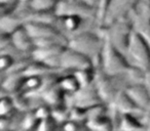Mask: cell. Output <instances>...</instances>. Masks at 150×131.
<instances>
[{
  "label": "cell",
  "mask_w": 150,
  "mask_h": 131,
  "mask_svg": "<svg viewBox=\"0 0 150 131\" xmlns=\"http://www.w3.org/2000/svg\"><path fill=\"white\" fill-rule=\"evenodd\" d=\"M104 37L102 34H96L93 32H80L74 33V35L68 40V47L88 56L94 62L95 67H98L102 51Z\"/></svg>",
  "instance_id": "7a4b0ae2"
},
{
  "label": "cell",
  "mask_w": 150,
  "mask_h": 131,
  "mask_svg": "<svg viewBox=\"0 0 150 131\" xmlns=\"http://www.w3.org/2000/svg\"><path fill=\"white\" fill-rule=\"evenodd\" d=\"M81 125H83V124H79V123L75 122V121H72V120H67L66 122L61 125V127H62L63 131H77L78 128H79Z\"/></svg>",
  "instance_id": "f35d334b"
},
{
  "label": "cell",
  "mask_w": 150,
  "mask_h": 131,
  "mask_svg": "<svg viewBox=\"0 0 150 131\" xmlns=\"http://www.w3.org/2000/svg\"><path fill=\"white\" fill-rule=\"evenodd\" d=\"M70 96L72 97V104L82 108L84 110H88L97 104H105L101 98L100 94L95 86V83L91 84L86 87H81L76 93Z\"/></svg>",
  "instance_id": "7c38bea8"
},
{
  "label": "cell",
  "mask_w": 150,
  "mask_h": 131,
  "mask_svg": "<svg viewBox=\"0 0 150 131\" xmlns=\"http://www.w3.org/2000/svg\"><path fill=\"white\" fill-rule=\"evenodd\" d=\"M114 79L115 77L107 75L100 68H96V75H95L94 81L95 86H96L103 102L108 106L112 104L116 94L120 90H122V88L120 89L117 86V83L114 82Z\"/></svg>",
  "instance_id": "ba28073f"
},
{
  "label": "cell",
  "mask_w": 150,
  "mask_h": 131,
  "mask_svg": "<svg viewBox=\"0 0 150 131\" xmlns=\"http://www.w3.org/2000/svg\"><path fill=\"white\" fill-rule=\"evenodd\" d=\"M144 117H145V119H144V121H142V122H143L144 126H145L146 131H150V111L146 112L145 114H144Z\"/></svg>",
  "instance_id": "ab89813d"
},
{
  "label": "cell",
  "mask_w": 150,
  "mask_h": 131,
  "mask_svg": "<svg viewBox=\"0 0 150 131\" xmlns=\"http://www.w3.org/2000/svg\"><path fill=\"white\" fill-rule=\"evenodd\" d=\"M143 84L146 86V88H147L148 91H149V93H150V69L145 72V77H144Z\"/></svg>",
  "instance_id": "60d3db41"
},
{
  "label": "cell",
  "mask_w": 150,
  "mask_h": 131,
  "mask_svg": "<svg viewBox=\"0 0 150 131\" xmlns=\"http://www.w3.org/2000/svg\"><path fill=\"white\" fill-rule=\"evenodd\" d=\"M110 2L111 0H99L98 1V4H97L96 7V18H95V20H96L99 30L104 27L105 18H106V13Z\"/></svg>",
  "instance_id": "f1b7e54d"
},
{
  "label": "cell",
  "mask_w": 150,
  "mask_h": 131,
  "mask_svg": "<svg viewBox=\"0 0 150 131\" xmlns=\"http://www.w3.org/2000/svg\"><path fill=\"white\" fill-rule=\"evenodd\" d=\"M123 76H125L127 78V80L131 82V84L143 83L144 77H145V71L142 70L141 68L135 66V64H131L129 68L127 69V73Z\"/></svg>",
  "instance_id": "f546056e"
},
{
  "label": "cell",
  "mask_w": 150,
  "mask_h": 131,
  "mask_svg": "<svg viewBox=\"0 0 150 131\" xmlns=\"http://www.w3.org/2000/svg\"><path fill=\"white\" fill-rule=\"evenodd\" d=\"M103 37H104V44H103L99 64L97 68H100L109 76H113V77L123 76L131 66L127 55L122 51L117 49L108 38L105 36Z\"/></svg>",
  "instance_id": "6da1fadb"
},
{
  "label": "cell",
  "mask_w": 150,
  "mask_h": 131,
  "mask_svg": "<svg viewBox=\"0 0 150 131\" xmlns=\"http://www.w3.org/2000/svg\"><path fill=\"white\" fill-rule=\"evenodd\" d=\"M23 26H25V20H24L23 15L21 13H17V11H13V13L1 15V19H0V30H1V33L9 34L11 35L16 30L20 29Z\"/></svg>",
  "instance_id": "2e32d148"
},
{
  "label": "cell",
  "mask_w": 150,
  "mask_h": 131,
  "mask_svg": "<svg viewBox=\"0 0 150 131\" xmlns=\"http://www.w3.org/2000/svg\"><path fill=\"white\" fill-rule=\"evenodd\" d=\"M13 104L17 111L25 113L31 110V104H30V96L28 93L24 91H19L15 94H11Z\"/></svg>",
  "instance_id": "cb8c5ba5"
},
{
  "label": "cell",
  "mask_w": 150,
  "mask_h": 131,
  "mask_svg": "<svg viewBox=\"0 0 150 131\" xmlns=\"http://www.w3.org/2000/svg\"><path fill=\"white\" fill-rule=\"evenodd\" d=\"M69 120L75 121L79 124H86L88 121L86 110L72 104L71 106H69Z\"/></svg>",
  "instance_id": "836d02e7"
},
{
  "label": "cell",
  "mask_w": 150,
  "mask_h": 131,
  "mask_svg": "<svg viewBox=\"0 0 150 131\" xmlns=\"http://www.w3.org/2000/svg\"><path fill=\"white\" fill-rule=\"evenodd\" d=\"M58 126L60 125L57 124L56 121L52 118H50L40 121L34 131H54Z\"/></svg>",
  "instance_id": "74e56055"
},
{
  "label": "cell",
  "mask_w": 150,
  "mask_h": 131,
  "mask_svg": "<svg viewBox=\"0 0 150 131\" xmlns=\"http://www.w3.org/2000/svg\"><path fill=\"white\" fill-rule=\"evenodd\" d=\"M42 84V77L40 76H28L25 77L22 91L26 93H37Z\"/></svg>",
  "instance_id": "83f0119b"
},
{
  "label": "cell",
  "mask_w": 150,
  "mask_h": 131,
  "mask_svg": "<svg viewBox=\"0 0 150 131\" xmlns=\"http://www.w3.org/2000/svg\"><path fill=\"white\" fill-rule=\"evenodd\" d=\"M54 72H64V71L54 69V68L50 67V66H47L44 62H39V60H35L32 58L31 62L28 64V67L23 72V75L25 77H28V76H40V77H42V76L54 73Z\"/></svg>",
  "instance_id": "ffe728a7"
},
{
  "label": "cell",
  "mask_w": 150,
  "mask_h": 131,
  "mask_svg": "<svg viewBox=\"0 0 150 131\" xmlns=\"http://www.w3.org/2000/svg\"><path fill=\"white\" fill-rule=\"evenodd\" d=\"M60 68L63 71L76 72L79 70L96 68L94 62L88 56L67 46L61 54Z\"/></svg>",
  "instance_id": "52a82bcc"
},
{
  "label": "cell",
  "mask_w": 150,
  "mask_h": 131,
  "mask_svg": "<svg viewBox=\"0 0 150 131\" xmlns=\"http://www.w3.org/2000/svg\"><path fill=\"white\" fill-rule=\"evenodd\" d=\"M109 106L113 108L119 112L120 114H133V115H139V114H145L146 112H143L141 109L138 108V106L133 102L131 97L127 95V93L125 91V89L120 90L116 94L115 98L113 99L112 104Z\"/></svg>",
  "instance_id": "9a60e30c"
},
{
  "label": "cell",
  "mask_w": 150,
  "mask_h": 131,
  "mask_svg": "<svg viewBox=\"0 0 150 131\" xmlns=\"http://www.w3.org/2000/svg\"><path fill=\"white\" fill-rule=\"evenodd\" d=\"M99 31L102 32L101 34L108 38L117 49L122 51L125 54L127 53L129 40H131L132 34L134 32L133 26H132L131 20L129 17L117 20L116 22L99 30Z\"/></svg>",
  "instance_id": "3957f363"
},
{
  "label": "cell",
  "mask_w": 150,
  "mask_h": 131,
  "mask_svg": "<svg viewBox=\"0 0 150 131\" xmlns=\"http://www.w3.org/2000/svg\"><path fill=\"white\" fill-rule=\"evenodd\" d=\"M58 84L64 90L67 95H73L81 88L79 82L77 81V79H76V77H75V75L73 73L65 76H61Z\"/></svg>",
  "instance_id": "44dd1931"
},
{
  "label": "cell",
  "mask_w": 150,
  "mask_h": 131,
  "mask_svg": "<svg viewBox=\"0 0 150 131\" xmlns=\"http://www.w3.org/2000/svg\"><path fill=\"white\" fill-rule=\"evenodd\" d=\"M83 20L84 19H82L80 17H76V15H69V17L59 18V22L62 24L63 28L67 32H69V33H76V31L79 29Z\"/></svg>",
  "instance_id": "484cf974"
},
{
  "label": "cell",
  "mask_w": 150,
  "mask_h": 131,
  "mask_svg": "<svg viewBox=\"0 0 150 131\" xmlns=\"http://www.w3.org/2000/svg\"><path fill=\"white\" fill-rule=\"evenodd\" d=\"M77 81L79 82L80 87H86L94 83L95 75H96V68H90V69L79 70V71L73 72Z\"/></svg>",
  "instance_id": "d4e9b609"
},
{
  "label": "cell",
  "mask_w": 150,
  "mask_h": 131,
  "mask_svg": "<svg viewBox=\"0 0 150 131\" xmlns=\"http://www.w3.org/2000/svg\"><path fill=\"white\" fill-rule=\"evenodd\" d=\"M52 118L56 121V123L58 125H62L67 120H69V106L67 104L52 106Z\"/></svg>",
  "instance_id": "4dcf8cb0"
},
{
  "label": "cell",
  "mask_w": 150,
  "mask_h": 131,
  "mask_svg": "<svg viewBox=\"0 0 150 131\" xmlns=\"http://www.w3.org/2000/svg\"><path fill=\"white\" fill-rule=\"evenodd\" d=\"M125 55L133 60L132 64L141 68L145 72L150 69V46L135 32L132 34Z\"/></svg>",
  "instance_id": "277c9868"
},
{
  "label": "cell",
  "mask_w": 150,
  "mask_h": 131,
  "mask_svg": "<svg viewBox=\"0 0 150 131\" xmlns=\"http://www.w3.org/2000/svg\"><path fill=\"white\" fill-rule=\"evenodd\" d=\"M140 1L141 0H111L103 28L111 25L117 20L129 17L132 11L138 6Z\"/></svg>",
  "instance_id": "9c48e42d"
},
{
  "label": "cell",
  "mask_w": 150,
  "mask_h": 131,
  "mask_svg": "<svg viewBox=\"0 0 150 131\" xmlns=\"http://www.w3.org/2000/svg\"><path fill=\"white\" fill-rule=\"evenodd\" d=\"M19 5H20L19 0H0L1 15L16 11L18 9V7H19Z\"/></svg>",
  "instance_id": "d590c367"
},
{
  "label": "cell",
  "mask_w": 150,
  "mask_h": 131,
  "mask_svg": "<svg viewBox=\"0 0 150 131\" xmlns=\"http://www.w3.org/2000/svg\"><path fill=\"white\" fill-rule=\"evenodd\" d=\"M59 0H30L28 2V7L32 11L46 13L54 11Z\"/></svg>",
  "instance_id": "7402d4cb"
},
{
  "label": "cell",
  "mask_w": 150,
  "mask_h": 131,
  "mask_svg": "<svg viewBox=\"0 0 150 131\" xmlns=\"http://www.w3.org/2000/svg\"><path fill=\"white\" fill-rule=\"evenodd\" d=\"M125 91L143 112L150 111V93L143 83L129 84L125 86Z\"/></svg>",
  "instance_id": "4fadbf2b"
},
{
  "label": "cell",
  "mask_w": 150,
  "mask_h": 131,
  "mask_svg": "<svg viewBox=\"0 0 150 131\" xmlns=\"http://www.w3.org/2000/svg\"><path fill=\"white\" fill-rule=\"evenodd\" d=\"M81 1H82V2L86 3V4H88V5H90V6H92V7H94V8H96L99 0H81Z\"/></svg>",
  "instance_id": "b9f144b4"
},
{
  "label": "cell",
  "mask_w": 150,
  "mask_h": 131,
  "mask_svg": "<svg viewBox=\"0 0 150 131\" xmlns=\"http://www.w3.org/2000/svg\"><path fill=\"white\" fill-rule=\"evenodd\" d=\"M145 129L143 122L133 114H120L115 131H139Z\"/></svg>",
  "instance_id": "d6986e66"
},
{
  "label": "cell",
  "mask_w": 150,
  "mask_h": 131,
  "mask_svg": "<svg viewBox=\"0 0 150 131\" xmlns=\"http://www.w3.org/2000/svg\"><path fill=\"white\" fill-rule=\"evenodd\" d=\"M108 106H109L106 104H100L88 109L86 110V118H88V121H94L97 120V119H100L107 116L108 115Z\"/></svg>",
  "instance_id": "1f68e13d"
},
{
  "label": "cell",
  "mask_w": 150,
  "mask_h": 131,
  "mask_svg": "<svg viewBox=\"0 0 150 131\" xmlns=\"http://www.w3.org/2000/svg\"><path fill=\"white\" fill-rule=\"evenodd\" d=\"M17 112L13 104V98L9 94L6 96H2L1 102H0V115L1 117H11Z\"/></svg>",
  "instance_id": "d6a6232c"
},
{
  "label": "cell",
  "mask_w": 150,
  "mask_h": 131,
  "mask_svg": "<svg viewBox=\"0 0 150 131\" xmlns=\"http://www.w3.org/2000/svg\"><path fill=\"white\" fill-rule=\"evenodd\" d=\"M11 45L15 47V49L22 53H25L26 55H31V52L35 48L34 41L30 34L28 33L25 26L21 27L20 29L16 30L13 33L11 34Z\"/></svg>",
  "instance_id": "5bb4252c"
},
{
  "label": "cell",
  "mask_w": 150,
  "mask_h": 131,
  "mask_svg": "<svg viewBox=\"0 0 150 131\" xmlns=\"http://www.w3.org/2000/svg\"><path fill=\"white\" fill-rule=\"evenodd\" d=\"M77 131H91V130H90V128H88V127L86 126V124H83V125H81L79 128H78Z\"/></svg>",
  "instance_id": "7bdbcfd3"
},
{
  "label": "cell",
  "mask_w": 150,
  "mask_h": 131,
  "mask_svg": "<svg viewBox=\"0 0 150 131\" xmlns=\"http://www.w3.org/2000/svg\"><path fill=\"white\" fill-rule=\"evenodd\" d=\"M20 1V4H28L30 0H19Z\"/></svg>",
  "instance_id": "ee69618b"
},
{
  "label": "cell",
  "mask_w": 150,
  "mask_h": 131,
  "mask_svg": "<svg viewBox=\"0 0 150 131\" xmlns=\"http://www.w3.org/2000/svg\"><path fill=\"white\" fill-rule=\"evenodd\" d=\"M66 47L67 46L63 44H54L45 47H35L31 52V57L35 60L44 62L54 69L61 70V54Z\"/></svg>",
  "instance_id": "8fae6325"
},
{
  "label": "cell",
  "mask_w": 150,
  "mask_h": 131,
  "mask_svg": "<svg viewBox=\"0 0 150 131\" xmlns=\"http://www.w3.org/2000/svg\"><path fill=\"white\" fill-rule=\"evenodd\" d=\"M25 28L27 29L28 33L30 34V36H31L33 40L57 39L68 46L69 39L65 37L64 34L61 33V32L54 27V25L28 22V23L25 24Z\"/></svg>",
  "instance_id": "30bf717a"
},
{
  "label": "cell",
  "mask_w": 150,
  "mask_h": 131,
  "mask_svg": "<svg viewBox=\"0 0 150 131\" xmlns=\"http://www.w3.org/2000/svg\"><path fill=\"white\" fill-rule=\"evenodd\" d=\"M25 76L23 73H6L2 79V90L11 95L19 91H22L24 85Z\"/></svg>",
  "instance_id": "ac0fdd59"
},
{
  "label": "cell",
  "mask_w": 150,
  "mask_h": 131,
  "mask_svg": "<svg viewBox=\"0 0 150 131\" xmlns=\"http://www.w3.org/2000/svg\"><path fill=\"white\" fill-rule=\"evenodd\" d=\"M58 18L76 15L82 19L96 18V8L82 2L81 0H59L54 8Z\"/></svg>",
  "instance_id": "8992f818"
},
{
  "label": "cell",
  "mask_w": 150,
  "mask_h": 131,
  "mask_svg": "<svg viewBox=\"0 0 150 131\" xmlns=\"http://www.w3.org/2000/svg\"><path fill=\"white\" fill-rule=\"evenodd\" d=\"M32 111L34 112V114L37 117L38 120H40V121L52 118V106L46 104L45 102L39 104L37 108H35Z\"/></svg>",
  "instance_id": "e575fe53"
},
{
  "label": "cell",
  "mask_w": 150,
  "mask_h": 131,
  "mask_svg": "<svg viewBox=\"0 0 150 131\" xmlns=\"http://www.w3.org/2000/svg\"><path fill=\"white\" fill-rule=\"evenodd\" d=\"M39 122H40V120H38L33 111L32 110L27 111V112H25L23 115V118H22V121H21V126H20L19 130L34 131Z\"/></svg>",
  "instance_id": "4316f807"
},
{
  "label": "cell",
  "mask_w": 150,
  "mask_h": 131,
  "mask_svg": "<svg viewBox=\"0 0 150 131\" xmlns=\"http://www.w3.org/2000/svg\"><path fill=\"white\" fill-rule=\"evenodd\" d=\"M16 62V60L13 58V55L9 53H1V57H0V70L3 74L6 73L9 69L11 68V66L13 64V62Z\"/></svg>",
  "instance_id": "8d00e7d4"
},
{
  "label": "cell",
  "mask_w": 150,
  "mask_h": 131,
  "mask_svg": "<svg viewBox=\"0 0 150 131\" xmlns=\"http://www.w3.org/2000/svg\"><path fill=\"white\" fill-rule=\"evenodd\" d=\"M133 30L150 46V0H141L129 15Z\"/></svg>",
  "instance_id": "5b68a950"
},
{
  "label": "cell",
  "mask_w": 150,
  "mask_h": 131,
  "mask_svg": "<svg viewBox=\"0 0 150 131\" xmlns=\"http://www.w3.org/2000/svg\"><path fill=\"white\" fill-rule=\"evenodd\" d=\"M86 125L90 128L91 131H114L113 123L108 115L97 120L88 121Z\"/></svg>",
  "instance_id": "603a6c76"
},
{
  "label": "cell",
  "mask_w": 150,
  "mask_h": 131,
  "mask_svg": "<svg viewBox=\"0 0 150 131\" xmlns=\"http://www.w3.org/2000/svg\"><path fill=\"white\" fill-rule=\"evenodd\" d=\"M39 95L41 96L42 100H43L46 104L52 106H52H61V104H67L66 99H65L67 94L65 93L64 90L59 86V84H56V85L52 86V88L41 92Z\"/></svg>",
  "instance_id": "e0dca14e"
}]
</instances>
